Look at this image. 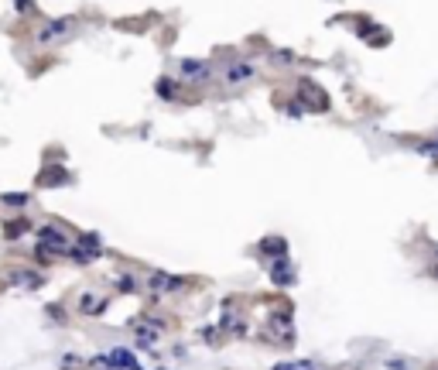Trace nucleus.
Returning a JSON list of instances; mask_svg holds the SVG:
<instances>
[{
	"label": "nucleus",
	"mask_w": 438,
	"mask_h": 370,
	"mask_svg": "<svg viewBox=\"0 0 438 370\" xmlns=\"http://www.w3.org/2000/svg\"><path fill=\"white\" fill-rule=\"evenodd\" d=\"M38 182H41V185H65V182H69V175H65L62 168H55V172H45Z\"/></svg>",
	"instance_id": "11"
},
{
	"label": "nucleus",
	"mask_w": 438,
	"mask_h": 370,
	"mask_svg": "<svg viewBox=\"0 0 438 370\" xmlns=\"http://www.w3.org/2000/svg\"><path fill=\"white\" fill-rule=\"evenodd\" d=\"M137 288V285H134V278H124V281H120V291H134Z\"/></svg>",
	"instance_id": "19"
},
{
	"label": "nucleus",
	"mask_w": 438,
	"mask_h": 370,
	"mask_svg": "<svg viewBox=\"0 0 438 370\" xmlns=\"http://www.w3.org/2000/svg\"><path fill=\"white\" fill-rule=\"evenodd\" d=\"M271 281H274L278 288H288V285L295 281V271H291V261H288V257H274V264H271Z\"/></svg>",
	"instance_id": "2"
},
{
	"label": "nucleus",
	"mask_w": 438,
	"mask_h": 370,
	"mask_svg": "<svg viewBox=\"0 0 438 370\" xmlns=\"http://www.w3.org/2000/svg\"><path fill=\"white\" fill-rule=\"evenodd\" d=\"M4 203H7V206H25V203H31V199L21 196V192H14V196H4Z\"/></svg>",
	"instance_id": "16"
},
{
	"label": "nucleus",
	"mask_w": 438,
	"mask_h": 370,
	"mask_svg": "<svg viewBox=\"0 0 438 370\" xmlns=\"http://www.w3.org/2000/svg\"><path fill=\"white\" fill-rule=\"evenodd\" d=\"M18 4V14H34V0H14Z\"/></svg>",
	"instance_id": "18"
},
{
	"label": "nucleus",
	"mask_w": 438,
	"mask_h": 370,
	"mask_svg": "<svg viewBox=\"0 0 438 370\" xmlns=\"http://www.w3.org/2000/svg\"><path fill=\"white\" fill-rule=\"evenodd\" d=\"M157 96L172 100V96H175V82H172V79H161V82H157Z\"/></svg>",
	"instance_id": "15"
},
{
	"label": "nucleus",
	"mask_w": 438,
	"mask_h": 370,
	"mask_svg": "<svg viewBox=\"0 0 438 370\" xmlns=\"http://www.w3.org/2000/svg\"><path fill=\"white\" fill-rule=\"evenodd\" d=\"M25 230H31V223H27V219H14V223L7 227V240H18Z\"/></svg>",
	"instance_id": "13"
},
{
	"label": "nucleus",
	"mask_w": 438,
	"mask_h": 370,
	"mask_svg": "<svg viewBox=\"0 0 438 370\" xmlns=\"http://www.w3.org/2000/svg\"><path fill=\"white\" fill-rule=\"evenodd\" d=\"M134 329H137V340H141V346H151L157 340V322H151V326H144V322H134Z\"/></svg>",
	"instance_id": "8"
},
{
	"label": "nucleus",
	"mask_w": 438,
	"mask_h": 370,
	"mask_svg": "<svg viewBox=\"0 0 438 370\" xmlns=\"http://www.w3.org/2000/svg\"><path fill=\"white\" fill-rule=\"evenodd\" d=\"M254 72H257V69H254L250 62H233L230 69H226V79H230V82H243V79H250Z\"/></svg>",
	"instance_id": "7"
},
{
	"label": "nucleus",
	"mask_w": 438,
	"mask_h": 370,
	"mask_svg": "<svg viewBox=\"0 0 438 370\" xmlns=\"http://www.w3.org/2000/svg\"><path fill=\"white\" fill-rule=\"evenodd\" d=\"M38 243H49V247H55V250H58V254H65V250H69V240H65V234H62V230H55V227H41V230H38Z\"/></svg>",
	"instance_id": "3"
},
{
	"label": "nucleus",
	"mask_w": 438,
	"mask_h": 370,
	"mask_svg": "<svg viewBox=\"0 0 438 370\" xmlns=\"http://www.w3.org/2000/svg\"><path fill=\"white\" fill-rule=\"evenodd\" d=\"M271 370H315L311 360H288V364H274Z\"/></svg>",
	"instance_id": "12"
},
{
	"label": "nucleus",
	"mask_w": 438,
	"mask_h": 370,
	"mask_svg": "<svg viewBox=\"0 0 438 370\" xmlns=\"http://www.w3.org/2000/svg\"><path fill=\"white\" fill-rule=\"evenodd\" d=\"M435 278H438V264H435Z\"/></svg>",
	"instance_id": "20"
},
{
	"label": "nucleus",
	"mask_w": 438,
	"mask_h": 370,
	"mask_svg": "<svg viewBox=\"0 0 438 370\" xmlns=\"http://www.w3.org/2000/svg\"><path fill=\"white\" fill-rule=\"evenodd\" d=\"M181 76H188V79H206L209 65L199 62V58H185V62H181Z\"/></svg>",
	"instance_id": "5"
},
{
	"label": "nucleus",
	"mask_w": 438,
	"mask_h": 370,
	"mask_svg": "<svg viewBox=\"0 0 438 370\" xmlns=\"http://www.w3.org/2000/svg\"><path fill=\"white\" fill-rule=\"evenodd\" d=\"M72 25H76L72 18H58V21H52V25L45 27V31H41L38 38H41V42L49 45V42H55V38H62V34H69V31H72Z\"/></svg>",
	"instance_id": "4"
},
{
	"label": "nucleus",
	"mask_w": 438,
	"mask_h": 370,
	"mask_svg": "<svg viewBox=\"0 0 438 370\" xmlns=\"http://www.w3.org/2000/svg\"><path fill=\"white\" fill-rule=\"evenodd\" d=\"M302 89H305V100H311V106H318V110H326V96H322V89L318 86H311V82H302Z\"/></svg>",
	"instance_id": "10"
},
{
	"label": "nucleus",
	"mask_w": 438,
	"mask_h": 370,
	"mask_svg": "<svg viewBox=\"0 0 438 370\" xmlns=\"http://www.w3.org/2000/svg\"><path fill=\"white\" fill-rule=\"evenodd\" d=\"M34 254H38V261H55V257H58V250L49 247V243H38V250H34Z\"/></svg>",
	"instance_id": "14"
},
{
	"label": "nucleus",
	"mask_w": 438,
	"mask_h": 370,
	"mask_svg": "<svg viewBox=\"0 0 438 370\" xmlns=\"http://www.w3.org/2000/svg\"><path fill=\"white\" fill-rule=\"evenodd\" d=\"M260 250H264V254H278V257H288V243H284L281 237L260 240Z\"/></svg>",
	"instance_id": "9"
},
{
	"label": "nucleus",
	"mask_w": 438,
	"mask_h": 370,
	"mask_svg": "<svg viewBox=\"0 0 438 370\" xmlns=\"http://www.w3.org/2000/svg\"><path fill=\"white\" fill-rule=\"evenodd\" d=\"M181 285H185L181 278H175V274H161V271L151 278V288H155V291H179Z\"/></svg>",
	"instance_id": "6"
},
{
	"label": "nucleus",
	"mask_w": 438,
	"mask_h": 370,
	"mask_svg": "<svg viewBox=\"0 0 438 370\" xmlns=\"http://www.w3.org/2000/svg\"><path fill=\"white\" fill-rule=\"evenodd\" d=\"M96 257H100V237H96V234L79 237V243L72 247V261H79V264H93Z\"/></svg>",
	"instance_id": "1"
},
{
	"label": "nucleus",
	"mask_w": 438,
	"mask_h": 370,
	"mask_svg": "<svg viewBox=\"0 0 438 370\" xmlns=\"http://www.w3.org/2000/svg\"><path fill=\"white\" fill-rule=\"evenodd\" d=\"M18 281H25L27 288H38V285H41V278H38V274H18Z\"/></svg>",
	"instance_id": "17"
}]
</instances>
